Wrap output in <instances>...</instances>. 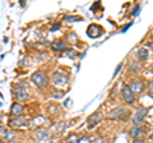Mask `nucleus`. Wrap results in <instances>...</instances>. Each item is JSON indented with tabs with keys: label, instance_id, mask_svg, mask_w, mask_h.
I'll return each instance as SVG.
<instances>
[{
	"label": "nucleus",
	"instance_id": "5701e85b",
	"mask_svg": "<svg viewBox=\"0 0 153 143\" xmlns=\"http://www.w3.org/2000/svg\"><path fill=\"white\" fill-rule=\"evenodd\" d=\"M138 13H139V8H135V9H134V13H133V16H137Z\"/></svg>",
	"mask_w": 153,
	"mask_h": 143
},
{
	"label": "nucleus",
	"instance_id": "412c9836",
	"mask_svg": "<svg viewBox=\"0 0 153 143\" xmlns=\"http://www.w3.org/2000/svg\"><path fill=\"white\" fill-rule=\"evenodd\" d=\"M123 68V64H120V65H119L117 66V68H116V70H115V73H114V77H115V75H116L117 73H119V72H120V69Z\"/></svg>",
	"mask_w": 153,
	"mask_h": 143
},
{
	"label": "nucleus",
	"instance_id": "a211bd4d",
	"mask_svg": "<svg viewBox=\"0 0 153 143\" xmlns=\"http://www.w3.org/2000/svg\"><path fill=\"white\" fill-rule=\"evenodd\" d=\"M93 143H107V142H106V139H105V138H96Z\"/></svg>",
	"mask_w": 153,
	"mask_h": 143
},
{
	"label": "nucleus",
	"instance_id": "f8f14e48",
	"mask_svg": "<svg viewBox=\"0 0 153 143\" xmlns=\"http://www.w3.org/2000/svg\"><path fill=\"white\" fill-rule=\"evenodd\" d=\"M130 88H131L133 93H139V92H142V89H143V84L140 82H137L135 80V82H131Z\"/></svg>",
	"mask_w": 153,
	"mask_h": 143
},
{
	"label": "nucleus",
	"instance_id": "6ab92c4d",
	"mask_svg": "<svg viewBox=\"0 0 153 143\" xmlns=\"http://www.w3.org/2000/svg\"><path fill=\"white\" fill-rule=\"evenodd\" d=\"M79 143H91V142H89V139H88L87 137H82L79 139Z\"/></svg>",
	"mask_w": 153,
	"mask_h": 143
},
{
	"label": "nucleus",
	"instance_id": "f3484780",
	"mask_svg": "<svg viewBox=\"0 0 153 143\" xmlns=\"http://www.w3.org/2000/svg\"><path fill=\"white\" fill-rule=\"evenodd\" d=\"M82 18L80 17H76V16H69V17H65V21L66 22H76V21H80Z\"/></svg>",
	"mask_w": 153,
	"mask_h": 143
},
{
	"label": "nucleus",
	"instance_id": "9d476101",
	"mask_svg": "<svg viewBox=\"0 0 153 143\" xmlns=\"http://www.w3.org/2000/svg\"><path fill=\"white\" fill-rule=\"evenodd\" d=\"M23 111V107L21 104H13L10 107V114L14 116H21V114Z\"/></svg>",
	"mask_w": 153,
	"mask_h": 143
},
{
	"label": "nucleus",
	"instance_id": "7ed1b4c3",
	"mask_svg": "<svg viewBox=\"0 0 153 143\" xmlns=\"http://www.w3.org/2000/svg\"><path fill=\"white\" fill-rule=\"evenodd\" d=\"M52 83L59 88H65L68 86V78H66L65 74L60 73V72H56V73L52 74Z\"/></svg>",
	"mask_w": 153,
	"mask_h": 143
},
{
	"label": "nucleus",
	"instance_id": "f257e3e1",
	"mask_svg": "<svg viewBox=\"0 0 153 143\" xmlns=\"http://www.w3.org/2000/svg\"><path fill=\"white\" fill-rule=\"evenodd\" d=\"M31 80L38 88H42V87H45V86H47V77H46L45 73H42V72H36V73H33L31 75Z\"/></svg>",
	"mask_w": 153,
	"mask_h": 143
},
{
	"label": "nucleus",
	"instance_id": "dca6fc26",
	"mask_svg": "<svg viewBox=\"0 0 153 143\" xmlns=\"http://www.w3.org/2000/svg\"><path fill=\"white\" fill-rule=\"evenodd\" d=\"M49 136H47V132L46 130H37L36 132V138L37 139H45V138H47Z\"/></svg>",
	"mask_w": 153,
	"mask_h": 143
},
{
	"label": "nucleus",
	"instance_id": "f03ea898",
	"mask_svg": "<svg viewBox=\"0 0 153 143\" xmlns=\"http://www.w3.org/2000/svg\"><path fill=\"white\" fill-rule=\"evenodd\" d=\"M14 96H16V98L19 100V101H25V100L28 97L27 86L23 82L16 84V87H14Z\"/></svg>",
	"mask_w": 153,
	"mask_h": 143
},
{
	"label": "nucleus",
	"instance_id": "4be33fe9",
	"mask_svg": "<svg viewBox=\"0 0 153 143\" xmlns=\"http://www.w3.org/2000/svg\"><path fill=\"white\" fill-rule=\"evenodd\" d=\"M130 26H131V23H129V25H126V26H124L121 31H123V32H125V31H126V30H128V28H129V27H130Z\"/></svg>",
	"mask_w": 153,
	"mask_h": 143
},
{
	"label": "nucleus",
	"instance_id": "2eb2a0df",
	"mask_svg": "<svg viewBox=\"0 0 153 143\" xmlns=\"http://www.w3.org/2000/svg\"><path fill=\"white\" fill-rule=\"evenodd\" d=\"M65 143H79V138L76 134H70L68 138H66Z\"/></svg>",
	"mask_w": 153,
	"mask_h": 143
},
{
	"label": "nucleus",
	"instance_id": "4468645a",
	"mask_svg": "<svg viewBox=\"0 0 153 143\" xmlns=\"http://www.w3.org/2000/svg\"><path fill=\"white\" fill-rule=\"evenodd\" d=\"M25 121H26L25 116H19V118L13 119V120H10L9 123H10L12 127H19V125H22V123H25Z\"/></svg>",
	"mask_w": 153,
	"mask_h": 143
},
{
	"label": "nucleus",
	"instance_id": "1a4fd4ad",
	"mask_svg": "<svg viewBox=\"0 0 153 143\" xmlns=\"http://www.w3.org/2000/svg\"><path fill=\"white\" fill-rule=\"evenodd\" d=\"M51 49L54 51H65L66 50V44L63 41H55V42H52Z\"/></svg>",
	"mask_w": 153,
	"mask_h": 143
},
{
	"label": "nucleus",
	"instance_id": "393cba45",
	"mask_svg": "<svg viewBox=\"0 0 153 143\" xmlns=\"http://www.w3.org/2000/svg\"><path fill=\"white\" fill-rule=\"evenodd\" d=\"M149 89H151V91H152V92H153V82H152V83H151V84H149Z\"/></svg>",
	"mask_w": 153,
	"mask_h": 143
},
{
	"label": "nucleus",
	"instance_id": "20e7f679",
	"mask_svg": "<svg viewBox=\"0 0 153 143\" xmlns=\"http://www.w3.org/2000/svg\"><path fill=\"white\" fill-rule=\"evenodd\" d=\"M129 114H130V112H129L128 109H125V107H119V109H115V110H112L111 112H110V118L120 120V119L126 118Z\"/></svg>",
	"mask_w": 153,
	"mask_h": 143
},
{
	"label": "nucleus",
	"instance_id": "423d86ee",
	"mask_svg": "<svg viewBox=\"0 0 153 143\" xmlns=\"http://www.w3.org/2000/svg\"><path fill=\"white\" fill-rule=\"evenodd\" d=\"M102 120V114L100 112V111H97V112H94V114H92L88 119H87V124H88V128L89 129H92V128H94L97 124Z\"/></svg>",
	"mask_w": 153,
	"mask_h": 143
},
{
	"label": "nucleus",
	"instance_id": "6e6552de",
	"mask_svg": "<svg viewBox=\"0 0 153 143\" xmlns=\"http://www.w3.org/2000/svg\"><path fill=\"white\" fill-rule=\"evenodd\" d=\"M147 112H148V110L146 107H143V109H140L139 111H137V114L133 118V124H134V125H139V124L143 121V119L146 118Z\"/></svg>",
	"mask_w": 153,
	"mask_h": 143
},
{
	"label": "nucleus",
	"instance_id": "9b49d317",
	"mask_svg": "<svg viewBox=\"0 0 153 143\" xmlns=\"http://www.w3.org/2000/svg\"><path fill=\"white\" fill-rule=\"evenodd\" d=\"M148 55H149V50L147 49V47H140L139 50H138L137 52V56H138V59L139 60H147L148 59Z\"/></svg>",
	"mask_w": 153,
	"mask_h": 143
},
{
	"label": "nucleus",
	"instance_id": "39448f33",
	"mask_svg": "<svg viewBox=\"0 0 153 143\" xmlns=\"http://www.w3.org/2000/svg\"><path fill=\"white\" fill-rule=\"evenodd\" d=\"M121 95H123L124 100H125L128 104H133V102H134V93H133V91H131L130 86L124 84L123 88H121Z\"/></svg>",
	"mask_w": 153,
	"mask_h": 143
},
{
	"label": "nucleus",
	"instance_id": "0eeeda50",
	"mask_svg": "<svg viewBox=\"0 0 153 143\" xmlns=\"http://www.w3.org/2000/svg\"><path fill=\"white\" fill-rule=\"evenodd\" d=\"M87 33L89 37H92V39H96V37H100L102 35V28L97 26V25H91L87 30Z\"/></svg>",
	"mask_w": 153,
	"mask_h": 143
},
{
	"label": "nucleus",
	"instance_id": "ddd939ff",
	"mask_svg": "<svg viewBox=\"0 0 153 143\" xmlns=\"http://www.w3.org/2000/svg\"><path fill=\"white\" fill-rule=\"evenodd\" d=\"M129 134H130L133 138H137L139 134H142V128L139 125H134L130 130H129Z\"/></svg>",
	"mask_w": 153,
	"mask_h": 143
},
{
	"label": "nucleus",
	"instance_id": "a878e982",
	"mask_svg": "<svg viewBox=\"0 0 153 143\" xmlns=\"http://www.w3.org/2000/svg\"><path fill=\"white\" fill-rule=\"evenodd\" d=\"M149 139H151V141H153V134H152V136L149 137Z\"/></svg>",
	"mask_w": 153,
	"mask_h": 143
},
{
	"label": "nucleus",
	"instance_id": "b1692460",
	"mask_svg": "<svg viewBox=\"0 0 153 143\" xmlns=\"http://www.w3.org/2000/svg\"><path fill=\"white\" fill-rule=\"evenodd\" d=\"M133 143H144V142H143L142 139H138V138H137V139H134V141H133Z\"/></svg>",
	"mask_w": 153,
	"mask_h": 143
},
{
	"label": "nucleus",
	"instance_id": "aec40b11",
	"mask_svg": "<svg viewBox=\"0 0 153 143\" xmlns=\"http://www.w3.org/2000/svg\"><path fill=\"white\" fill-rule=\"evenodd\" d=\"M59 28H60V25H59V23H57V25H54V26H52V28H51V32H54V31H56V30H59Z\"/></svg>",
	"mask_w": 153,
	"mask_h": 143
}]
</instances>
